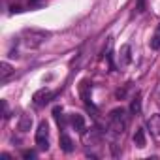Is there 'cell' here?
I'll list each match as a JSON object with an SVG mask.
<instances>
[{"instance_id":"6da1fadb","label":"cell","mask_w":160,"mask_h":160,"mask_svg":"<svg viewBox=\"0 0 160 160\" xmlns=\"http://www.w3.org/2000/svg\"><path fill=\"white\" fill-rule=\"evenodd\" d=\"M51 34L47 30H42V28H25L23 30V43L28 47V49H34V47H40Z\"/></svg>"},{"instance_id":"7a4b0ae2","label":"cell","mask_w":160,"mask_h":160,"mask_svg":"<svg viewBox=\"0 0 160 160\" xmlns=\"http://www.w3.org/2000/svg\"><path fill=\"white\" fill-rule=\"evenodd\" d=\"M128 126V117H126V109L124 108H117L109 113V128L115 134H122Z\"/></svg>"},{"instance_id":"3957f363","label":"cell","mask_w":160,"mask_h":160,"mask_svg":"<svg viewBox=\"0 0 160 160\" xmlns=\"http://www.w3.org/2000/svg\"><path fill=\"white\" fill-rule=\"evenodd\" d=\"M36 145L42 151H47L49 149V126H47L45 121H42L38 124V130H36Z\"/></svg>"},{"instance_id":"277c9868","label":"cell","mask_w":160,"mask_h":160,"mask_svg":"<svg viewBox=\"0 0 160 160\" xmlns=\"http://www.w3.org/2000/svg\"><path fill=\"white\" fill-rule=\"evenodd\" d=\"M53 96H55V92H51L49 89H42V91H38V92L34 94V104H36V106H43V104H47Z\"/></svg>"},{"instance_id":"5b68a950","label":"cell","mask_w":160,"mask_h":160,"mask_svg":"<svg viewBox=\"0 0 160 160\" xmlns=\"http://www.w3.org/2000/svg\"><path fill=\"white\" fill-rule=\"evenodd\" d=\"M119 62H121V66H128L132 62V49H130L128 43L121 47V51H119Z\"/></svg>"},{"instance_id":"8992f818","label":"cell","mask_w":160,"mask_h":160,"mask_svg":"<svg viewBox=\"0 0 160 160\" xmlns=\"http://www.w3.org/2000/svg\"><path fill=\"white\" fill-rule=\"evenodd\" d=\"M30 128H32V115L23 113L21 119H19V122H17V130L19 132H28Z\"/></svg>"},{"instance_id":"52a82bcc","label":"cell","mask_w":160,"mask_h":160,"mask_svg":"<svg viewBox=\"0 0 160 160\" xmlns=\"http://www.w3.org/2000/svg\"><path fill=\"white\" fill-rule=\"evenodd\" d=\"M147 126H149L151 134L160 136V115H158V113H156V115H152V117L147 121Z\"/></svg>"},{"instance_id":"ba28073f","label":"cell","mask_w":160,"mask_h":160,"mask_svg":"<svg viewBox=\"0 0 160 160\" xmlns=\"http://www.w3.org/2000/svg\"><path fill=\"white\" fill-rule=\"evenodd\" d=\"M91 83L87 81V79H83V81H81V85H79V94H81V98L89 104L91 102Z\"/></svg>"},{"instance_id":"9c48e42d","label":"cell","mask_w":160,"mask_h":160,"mask_svg":"<svg viewBox=\"0 0 160 160\" xmlns=\"http://www.w3.org/2000/svg\"><path fill=\"white\" fill-rule=\"evenodd\" d=\"M70 124L75 130H85V119H83V115H79V113L70 115Z\"/></svg>"},{"instance_id":"30bf717a","label":"cell","mask_w":160,"mask_h":160,"mask_svg":"<svg viewBox=\"0 0 160 160\" xmlns=\"http://www.w3.org/2000/svg\"><path fill=\"white\" fill-rule=\"evenodd\" d=\"M134 143H136V147H139V149H143V147L147 145L145 130H143V128H138V130H136V134H134Z\"/></svg>"},{"instance_id":"8fae6325","label":"cell","mask_w":160,"mask_h":160,"mask_svg":"<svg viewBox=\"0 0 160 160\" xmlns=\"http://www.w3.org/2000/svg\"><path fill=\"white\" fill-rule=\"evenodd\" d=\"M60 149L64 152H72L73 151V141H72V138L68 134H62L60 136Z\"/></svg>"},{"instance_id":"7c38bea8","label":"cell","mask_w":160,"mask_h":160,"mask_svg":"<svg viewBox=\"0 0 160 160\" xmlns=\"http://www.w3.org/2000/svg\"><path fill=\"white\" fill-rule=\"evenodd\" d=\"M12 73H13V70H12V66H10L8 62H2V64H0V81H2V83L6 81Z\"/></svg>"},{"instance_id":"4fadbf2b","label":"cell","mask_w":160,"mask_h":160,"mask_svg":"<svg viewBox=\"0 0 160 160\" xmlns=\"http://www.w3.org/2000/svg\"><path fill=\"white\" fill-rule=\"evenodd\" d=\"M130 111H132L134 115H138V113L141 111V96H139V94H136V98L130 102Z\"/></svg>"},{"instance_id":"5bb4252c","label":"cell","mask_w":160,"mask_h":160,"mask_svg":"<svg viewBox=\"0 0 160 160\" xmlns=\"http://www.w3.org/2000/svg\"><path fill=\"white\" fill-rule=\"evenodd\" d=\"M151 49H160V25L156 27V32L151 38Z\"/></svg>"},{"instance_id":"9a60e30c","label":"cell","mask_w":160,"mask_h":160,"mask_svg":"<svg viewBox=\"0 0 160 160\" xmlns=\"http://www.w3.org/2000/svg\"><path fill=\"white\" fill-rule=\"evenodd\" d=\"M53 115H55V119H57V122H58V124H64V121H62V108H58V106H57V108L53 109Z\"/></svg>"},{"instance_id":"2e32d148","label":"cell","mask_w":160,"mask_h":160,"mask_svg":"<svg viewBox=\"0 0 160 160\" xmlns=\"http://www.w3.org/2000/svg\"><path fill=\"white\" fill-rule=\"evenodd\" d=\"M23 158L25 160H32V158H36V152L34 151H23Z\"/></svg>"},{"instance_id":"e0dca14e","label":"cell","mask_w":160,"mask_h":160,"mask_svg":"<svg viewBox=\"0 0 160 160\" xmlns=\"http://www.w3.org/2000/svg\"><path fill=\"white\" fill-rule=\"evenodd\" d=\"M136 10H138L139 13H141V12L145 10V0H138V8H136Z\"/></svg>"},{"instance_id":"ac0fdd59","label":"cell","mask_w":160,"mask_h":160,"mask_svg":"<svg viewBox=\"0 0 160 160\" xmlns=\"http://www.w3.org/2000/svg\"><path fill=\"white\" fill-rule=\"evenodd\" d=\"M2 115L8 117V104H6V100H2Z\"/></svg>"}]
</instances>
